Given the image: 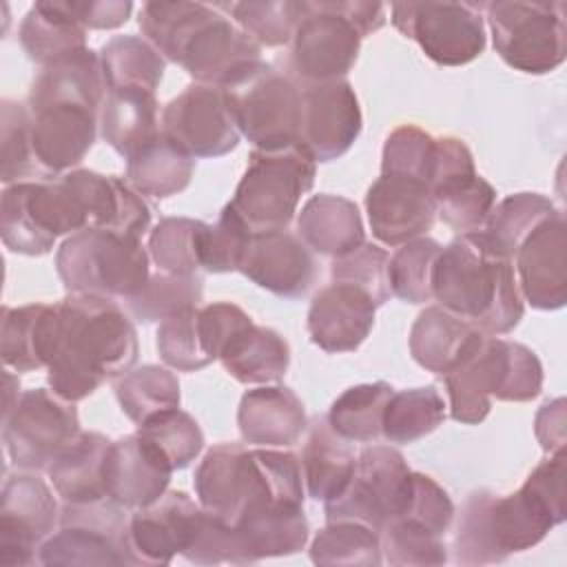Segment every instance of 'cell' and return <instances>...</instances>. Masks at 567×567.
<instances>
[{
  "label": "cell",
  "mask_w": 567,
  "mask_h": 567,
  "mask_svg": "<svg viewBox=\"0 0 567 567\" xmlns=\"http://www.w3.org/2000/svg\"><path fill=\"white\" fill-rule=\"evenodd\" d=\"M565 518V452H556L538 463L516 492L496 496L476 489L465 498L454 527V560L503 563L509 554L538 545Z\"/></svg>",
  "instance_id": "6da1fadb"
},
{
  "label": "cell",
  "mask_w": 567,
  "mask_h": 567,
  "mask_svg": "<svg viewBox=\"0 0 567 567\" xmlns=\"http://www.w3.org/2000/svg\"><path fill=\"white\" fill-rule=\"evenodd\" d=\"M137 332L115 299L69 292L55 303L47 381L64 401H82L137 361Z\"/></svg>",
  "instance_id": "7a4b0ae2"
},
{
  "label": "cell",
  "mask_w": 567,
  "mask_h": 567,
  "mask_svg": "<svg viewBox=\"0 0 567 567\" xmlns=\"http://www.w3.org/2000/svg\"><path fill=\"white\" fill-rule=\"evenodd\" d=\"M137 22L164 60L184 66L197 84L226 89L261 62V47L219 4L146 2Z\"/></svg>",
  "instance_id": "3957f363"
},
{
  "label": "cell",
  "mask_w": 567,
  "mask_h": 567,
  "mask_svg": "<svg viewBox=\"0 0 567 567\" xmlns=\"http://www.w3.org/2000/svg\"><path fill=\"white\" fill-rule=\"evenodd\" d=\"M432 299L489 337L512 332L525 312L514 261L485 230L461 233L441 248Z\"/></svg>",
  "instance_id": "277c9868"
},
{
  "label": "cell",
  "mask_w": 567,
  "mask_h": 567,
  "mask_svg": "<svg viewBox=\"0 0 567 567\" xmlns=\"http://www.w3.org/2000/svg\"><path fill=\"white\" fill-rule=\"evenodd\" d=\"M193 483L204 512L228 525L261 512L303 507L301 463L284 450L219 443L204 454Z\"/></svg>",
  "instance_id": "5b68a950"
},
{
  "label": "cell",
  "mask_w": 567,
  "mask_h": 567,
  "mask_svg": "<svg viewBox=\"0 0 567 567\" xmlns=\"http://www.w3.org/2000/svg\"><path fill=\"white\" fill-rule=\"evenodd\" d=\"M450 416L478 425L492 410V399L525 403L540 394L543 365L523 343L481 334L461 361L443 374Z\"/></svg>",
  "instance_id": "8992f818"
},
{
  "label": "cell",
  "mask_w": 567,
  "mask_h": 567,
  "mask_svg": "<svg viewBox=\"0 0 567 567\" xmlns=\"http://www.w3.org/2000/svg\"><path fill=\"white\" fill-rule=\"evenodd\" d=\"M385 4L319 0L301 2L290 40V69L303 84L343 80L359 58L361 40L385 24Z\"/></svg>",
  "instance_id": "52a82bcc"
},
{
  "label": "cell",
  "mask_w": 567,
  "mask_h": 567,
  "mask_svg": "<svg viewBox=\"0 0 567 567\" xmlns=\"http://www.w3.org/2000/svg\"><path fill=\"white\" fill-rule=\"evenodd\" d=\"M148 259L140 237L106 228H86L69 235L60 244L55 270L66 292L128 301L151 279Z\"/></svg>",
  "instance_id": "ba28073f"
},
{
  "label": "cell",
  "mask_w": 567,
  "mask_h": 567,
  "mask_svg": "<svg viewBox=\"0 0 567 567\" xmlns=\"http://www.w3.org/2000/svg\"><path fill=\"white\" fill-rule=\"evenodd\" d=\"M89 213L71 173L55 182H18L2 190L0 230L11 252L40 257L62 235L86 230Z\"/></svg>",
  "instance_id": "9c48e42d"
},
{
  "label": "cell",
  "mask_w": 567,
  "mask_h": 567,
  "mask_svg": "<svg viewBox=\"0 0 567 567\" xmlns=\"http://www.w3.org/2000/svg\"><path fill=\"white\" fill-rule=\"evenodd\" d=\"M317 162L299 146L252 151L244 177L228 202L255 230H286L301 197L312 188Z\"/></svg>",
  "instance_id": "30bf717a"
},
{
  "label": "cell",
  "mask_w": 567,
  "mask_h": 567,
  "mask_svg": "<svg viewBox=\"0 0 567 567\" xmlns=\"http://www.w3.org/2000/svg\"><path fill=\"white\" fill-rule=\"evenodd\" d=\"M494 49L514 71L543 75L567 55V20L563 2L496 0L485 4Z\"/></svg>",
  "instance_id": "8fae6325"
},
{
  "label": "cell",
  "mask_w": 567,
  "mask_h": 567,
  "mask_svg": "<svg viewBox=\"0 0 567 567\" xmlns=\"http://www.w3.org/2000/svg\"><path fill=\"white\" fill-rule=\"evenodd\" d=\"M224 93L239 133L257 151H281L299 144L301 89L292 78L259 62Z\"/></svg>",
  "instance_id": "7c38bea8"
},
{
  "label": "cell",
  "mask_w": 567,
  "mask_h": 567,
  "mask_svg": "<svg viewBox=\"0 0 567 567\" xmlns=\"http://www.w3.org/2000/svg\"><path fill=\"white\" fill-rule=\"evenodd\" d=\"M410 481L412 470L396 447L370 445L361 450L343 492L323 503L326 523L352 520L381 534L405 509Z\"/></svg>",
  "instance_id": "4fadbf2b"
},
{
  "label": "cell",
  "mask_w": 567,
  "mask_h": 567,
  "mask_svg": "<svg viewBox=\"0 0 567 567\" xmlns=\"http://www.w3.org/2000/svg\"><path fill=\"white\" fill-rule=\"evenodd\" d=\"M126 507L111 498L64 503L60 529L38 551V563L58 565H133L128 556Z\"/></svg>",
  "instance_id": "5bb4252c"
},
{
  "label": "cell",
  "mask_w": 567,
  "mask_h": 567,
  "mask_svg": "<svg viewBox=\"0 0 567 567\" xmlns=\"http://www.w3.org/2000/svg\"><path fill=\"white\" fill-rule=\"evenodd\" d=\"M80 434L78 410L53 390L35 388L18 396L2 416V441L18 470L40 472Z\"/></svg>",
  "instance_id": "9a60e30c"
},
{
  "label": "cell",
  "mask_w": 567,
  "mask_h": 567,
  "mask_svg": "<svg viewBox=\"0 0 567 567\" xmlns=\"http://www.w3.org/2000/svg\"><path fill=\"white\" fill-rule=\"evenodd\" d=\"M470 2H394L392 24L436 64L463 66L485 51V22Z\"/></svg>",
  "instance_id": "2e32d148"
},
{
  "label": "cell",
  "mask_w": 567,
  "mask_h": 567,
  "mask_svg": "<svg viewBox=\"0 0 567 567\" xmlns=\"http://www.w3.org/2000/svg\"><path fill=\"white\" fill-rule=\"evenodd\" d=\"M159 131L193 159L221 157L235 151L241 137L224 89L197 82L164 106Z\"/></svg>",
  "instance_id": "e0dca14e"
},
{
  "label": "cell",
  "mask_w": 567,
  "mask_h": 567,
  "mask_svg": "<svg viewBox=\"0 0 567 567\" xmlns=\"http://www.w3.org/2000/svg\"><path fill=\"white\" fill-rule=\"evenodd\" d=\"M430 190L436 217L458 235L481 230L496 204L494 186L476 173L465 142L452 135L436 137Z\"/></svg>",
  "instance_id": "ac0fdd59"
},
{
  "label": "cell",
  "mask_w": 567,
  "mask_h": 567,
  "mask_svg": "<svg viewBox=\"0 0 567 567\" xmlns=\"http://www.w3.org/2000/svg\"><path fill=\"white\" fill-rule=\"evenodd\" d=\"M60 509L51 487L35 472L20 470L7 476L0 505V565L35 563V551L60 525Z\"/></svg>",
  "instance_id": "d6986e66"
},
{
  "label": "cell",
  "mask_w": 567,
  "mask_h": 567,
  "mask_svg": "<svg viewBox=\"0 0 567 567\" xmlns=\"http://www.w3.org/2000/svg\"><path fill=\"white\" fill-rule=\"evenodd\" d=\"M361 126V106L348 80L301 86L299 146L315 162H332L348 153Z\"/></svg>",
  "instance_id": "ffe728a7"
},
{
  "label": "cell",
  "mask_w": 567,
  "mask_h": 567,
  "mask_svg": "<svg viewBox=\"0 0 567 567\" xmlns=\"http://www.w3.org/2000/svg\"><path fill=\"white\" fill-rule=\"evenodd\" d=\"M204 507L182 489H166L155 503L128 518V556L133 565H168L184 554L204 520Z\"/></svg>",
  "instance_id": "44dd1931"
},
{
  "label": "cell",
  "mask_w": 567,
  "mask_h": 567,
  "mask_svg": "<svg viewBox=\"0 0 567 567\" xmlns=\"http://www.w3.org/2000/svg\"><path fill=\"white\" fill-rule=\"evenodd\" d=\"M512 261L523 301L558 310L567 301V224L560 210L545 217L516 248Z\"/></svg>",
  "instance_id": "7402d4cb"
},
{
  "label": "cell",
  "mask_w": 567,
  "mask_h": 567,
  "mask_svg": "<svg viewBox=\"0 0 567 567\" xmlns=\"http://www.w3.org/2000/svg\"><path fill=\"white\" fill-rule=\"evenodd\" d=\"M365 213L372 235L385 246L423 237L436 219V204L423 179L381 173L368 188Z\"/></svg>",
  "instance_id": "603a6c76"
},
{
  "label": "cell",
  "mask_w": 567,
  "mask_h": 567,
  "mask_svg": "<svg viewBox=\"0 0 567 567\" xmlns=\"http://www.w3.org/2000/svg\"><path fill=\"white\" fill-rule=\"evenodd\" d=\"M239 272L281 299H299L317 281L319 268L312 250L297 235L261 230L252 233Z\"/></svg>",
  "instance_id": "cb8c5ba5"
},
{
  "label": "cell",
  "mask_w": 567,
  "mask_h": 567,
  "mask_svg": "<svg viewBox=\"0 0 567 567\" xmlns=\"http://www.w3.org/2000/svg\"><path fill=\"white\" fill-rule=\"evenodd\" d=\"M31 113V148L42 177L78 166L97 137V111L78 104H49Z\"/></svg>",
  "instance_id": "d4e9b609"
},
{
  "label": "cell",
  "mask_w": 567,
  "mask_h": 567,
  "mask_svg": "<svg viewBox=\"0 0 567 567\" xmlns=\"http://www.w3.org/2000/svg\"><path fill=\"white\" fill-rule=\"evenodd\" d=\"M377 303L357 286L332 281L321 288L308 308V334L323 352L357 350L374 326Z\"/></svg>",
  "instance_id": "484cf974"
},
{
  "label": "cell",
  "mask_w": 567,
  "mask_h": 567,
  "mask_svg": "<svg viewBox=\"0 0 567 567\" xmlns=\"http://www.w3.org/2000/svg\"><path fill=\"white\" fill-rule=\"evenodd\" d=\"M173 467L137 432L111 441L106 456V496L126 509L155 503L168 487Z\"/></svg>",
  "instance_id": "4316f807"
},
{
  "label": "cell",
  "mask_w": 567,
  "mask_h": 567,
  "mask_svg": "<svg viewBox=\"0 0 567 567\" xmlns=\"http://www.w3.org/2000/svg\"><path fill=\"white\" fill-rule=\"evenodd\" d=\"M239 434L257 447L295 445L308 427L301 399L286 385H259L248 390L237 410Z\"/></svg>",
  "instance_id": "83f0119b"
},
{
  "label": "cell",
  "mask_w": 567,
  "mask_h": 567,
  "mask_svg": "<svg viewBox=\"0 0 567 567\" xmlns=\"http://www.w3.org/2000/svg\"><path fill=\"white\" fill-rule=\"evenodd\" d=\"M106 93L100 53L86 47L40 71L31 84L27 109L35 111L49 104H78L100 111Z\"/></svg>",
  "instance_id": "f1b7e54d"
},
{
  "label": "cell",
  "mask_w": 567,
  "mask_h": 567,
  "mask_svg": "<svg viewBox=\"0 0 567 567\" xmlns=\"http://www.w3.org/2000/svg\"><path fill=\"white\" fill-rule=\"evenodd\" d=\"M297 237L312 250L326 257H343L359 248L363 221L357 204L341 195H312L297 217Z\"/></svg>",
  "instance_id": "f546056e"
},
{
  "label": "cell",
  "mask_w": 567,
  "mask_h": 567,
  "mask_svg": "<svg viewBox=\"0 0 567 567\" xmlns=\"http://www.w3.org/2000/svg\"><path fill=\"white\" fill-rule=\"evenodd\" d=\"M111 439L80 432L49 465V478L62 503H93L106 496V456Z\"/></svg>",
  "instance_id": "4dcf8cb0"
},
{
  "label": "cell",
  "mask_w": 567,
  "mask_h": 567,
  "mask_svg": "<svg viewBox=\"0 0 567 567\" xmlns=\"http://www.w3.org/2000/svg\"><path fill=\"white\" fill-rule=\"evenodd\" d=\"M100 131L104 142L124 159L159 137L157 100L144 89L109 91L100 109Z\"/></svg>",
  "instance_id": "1f68e13d"
},
{
  "label": "cell",
  "mask_w": 567,
  "mask_h": 567,
  "mask_svg": "<svg viewBox=\"0 0 567 567\" xmlns=\"http://www.w3.org/2000/svg\"><path fill=\"white\" fill-rule=\"evenodd\" d=\"M0 319V354L4 365L16 372L47 368L53 346L55 303L4 306Z\"/></svg>",
  "instance_id": "d6a6232c"
},
{
  "label": "cell",
  "mask_w": 567,
  "mask_h": 567,
  "mask_svg": "<svg viewBox=\"0 0 567 567\" xmlns=\"http://www.w3.org/2000/svg\"><path fill=\"white\" fill-rule=\"evenodd\" d=\"M483 332L441 306H427L410 328L412 359L434 374L450 372Z\"/></svg>",
  "instance_id": "836d02e7"
},
{
  "label": "cell",
  "mask_w": 567,
  "mask_h": 567,
  "mask_svg": "<svg viewBox=\"0 0 567 567\" xmlns=\"http://www.w3.org/2000/svg\"><path fill=\"white\" fill-rule=\"evenodd\" d=\"M217 361L244 385H272L290 365V346L272 328L252 321L224 346Z\"/></svg>",
  "instance_id": "e575fe53"
},
{
  "label": "cell",
  "mask_w": 567,
  "mask_h": 567,
  "mask_svg": "<svg viewBox=\"0 0 567 567\" xmlns=\"http://www.w3.org/2000/svg\"><path fill=\"white\" fill-rule=\"evenodd\" d=\"M299 463L308 496L328 503L348 485L357 458L348 441L330 427L328 419H317L308 430Z\"/></svg>",
  "instance_id": "d590c367"
},
{
  "label": "cell",
  "mask_w": 567,
  "mask_h": 567,
  "mask_svg": "<svg viewBox=\"0 0 567 567\" xmlns=\"http://www.w3.org/2000/svg\"><path fill=\"white\" fill-rule=\"evenodd\" d=\"M18 38L29 60L42 69L86 49V29L64 2H35L22 18Z\"/></svg>",
  "instance_id": "8d00e7d4"
},
{
  "label": "cell",
  "mask_w": 567,
  "mask_h": 567,
  "mask_svg": "<svg viewBox=\"0 0 567 567\" xmlns=\"http://www.w3.org/2000/svg\"><path fill=\"white\" fill-rule=\"evenodd\" d=\"M195 159L173 146L162 133L155 142L126 159V182L144 197L166 199L182 193L193 177Z\"/></svg>",
  "instance_id": "74e56055"
},
{
  "label": "cell",
  "mask_w": 567,
  "mask_h": 567,
  "mask_svg": "<svg viewBox=\"0 0 567 567\" xmlns=\"http://www.w3.org/2000/svg\"><path fill=\"white\" fill-rule=\"evenodd\" d=\"M100 62L106 91L144 89L155 93L166 71L164 55L140 35L111 38L100 49Z\"/></svg>",
  "instance_id": "f35d334b"
},
{
  "label": "cell",
  "mask_w": 567,
  "mask_h": 567,
  "mask_svg": "<svg viewBox=\"0 0 567 567\" xmlns=\"http://www.w3.org/2000/svg\"><path fill=\"white\" fill-rule=\"evenodd\" d=\"M445 401L434 385L394 390L381 423V436L390 443H414L432 434L445 421Z\"/></svg>",
  "instance_id": "ab89813d"
},
{
  "label": "cell",
  "mask_w": 567,
  "mask_h": 567,
  "mask_svg": "<svg viewBox=\"0 0 567 567\" xmlns=\"http://www.w3.org/2000/svg\"><path fill=\"white\" fill-rule=\"evenodd\" d=\"M392 392L394 388L385 381L352 385L332 401L326 419L341 439L372 443L381 436L383 412Z\"/></svg>",
  "instance_id": "60d3db41"
},
{
  "label": "cell",
  "mask_w": 567,
  "mask_h": 567,
  "mask_svg": "<svg viewBox=\"0 0 567 567\" xmlns=\"http://www.w3.org/2000/svg\"><path fill=\"white\" fill-rule=\"evenodd\" d=\"M115 396L122 412L133 423H144L146 419L179 408V381L162 365H142L124 372L115 381Z\"/></svg>",
  "instance_id": "b9f144b4"
},
{
  "label": "cell",
  "mask_w": 567,
  "mask_h": 567,
  "mask_svg": "<svg viewBox=\"0 0 567 567\" xmlns=\"http://www.w3.org/2000/svg\"><path fill=\"white\" fill-rule=\"evenodd\" d=\"M208 224L190 217H164L148 233V257L162 272L199 275Z\"/></svg>",
  "instance_id": "7bdbcfd3"
},
{
  "label": "cell",
  "mask_w": 567,
  "mask_h": 567,
  "mask_svg": "<svg viewBox=\"0 0 567 567\" xmlns=\"http://www.w3.org/2000/svg\"><path fill=\"white\" fill-rule=\"evenodd\" d=\"M315 565L377 567L383 563L381 534L352 520H332L310 543Z\"/></svg>",
  "instance_id": "ee69618b"
},
{
  "label": "cell",
  "mask_w": 567,
  "mask_h": 567,
  "mask_svg": "<svg viewBox=\"0 0 567 567\" xmlns=\"http://www.w3.org/2000/svg\"><path fill=\"white\" fill-rule=\"evenodd\" d=\"M441 248L436 239L425 235L401 244L388 264L392 297L405 303L432 301V277Z\"/></svg>",
  "instance_id": "f6af8a7d"
},
{
  "label": "cell",
  "mask_w": 567,
  "mask_h": 567,
  "mask_svg": "<svg viewBox=\"0 0 567 567\" xmlns=\"http://www.w3.org/2000/svg\"><path fill=\"white\" fill-rule=\"evenodd\" d=\"M554 210L558 208L540 193H514L494 204L483 230L507 257H514L520 241Z\"/></svg>",
  "instance_id": "bcb514c9"
},
{
  "label": "cell",
  "mask_w": 567,
  "mask_h": 567,
  "mask_svg": "<svg viewBox=\"0 0 567 567\" xmlns=\"http://www.w3.org/2000/svg\"><path fill=\"white\" fill-rule=\"evenodd\" d=\"M204 295V279L199 275H153L140 295L124 301L133 319L142 323L164 321L171 315L197 306Z\"/></svg>",
  "instance_id": "7dc6e473"
},
{
  "label": "cell",
  "mask_w": 567,
  "mask_h": 567,
  "mask_svg": "<svg viewBox=\"0 0 567 567\" xmlns=\"http://www.w3.org/2000/svg\"><path fill=\"white\" fill-rule=\"evenodd\" d=\"M137 434L168 461L173 472L188 467L204 447L199 423L179 408L146 419L137 425Z\"/></svg>",
  "instance_id": "c3c4849f"
},
{
  "label": "cell",
  "mask_w": 567,
  "mask_h": 567,
  "mask_svg": "<svg viewBox=\"0 0 567 567\" xmlns=\"http://www.w3.org/2000/svg\"><path fill=\"white\" fill-rule=\"evenodd\" d=\"M233 22L248 33L259 47H284L292 40L301 20V2L266 0V2H230L219 4Z\"/></svg>",
  "instance_id": "681fc988"
},
{
  "label": "cell",
  "mask_w": 567,
  "mask_h": 567,
  "mask_svg": "<svg viewBox=\"0 0 567 567\" xmlns=\"http://www.w3.org/2000/svg\"><path fill=\"white\" fill-rule=\"evenodd\" d=\"M157 352L168 368L179 372H195L213 363V357L204 346L197 306L184 308L159 321Z\"/></svg>",
  "instance_id": "f907efd6"
},
{
  "label": "cell",
  "mask_w": 567,
  "mask_h": 567,
  "mask_svg": "<svg viewBox=\"0 0 567 567\" xmlns=\"http://www.w3.org/2000/svg\"><path fill=\"white\" fill-rule=\"evenodd\" d=\"M381 554L383 560L394 567H425L447 563V547L443 536L403 518L392 520L381 532Z\"/></svg>",
  "instance_id": "816d5d0a"
},
{
  "label": "cell",
  "mask_w": 567,
  "mask_h": 567,
  "mask_svg": "<svg viewBox=\"0 0 567 567\" xmlns=\"http://www.w3.org/2000/svg\"><path fill=\"white\" fill-rule=\"evenodd\" d=\"M31 113L24 104L2 100V182L18 184L27 177H42L31 148Z\"/></svg>",
  "instance_id": "f5cc1de1"
},
{
  "label": "cell",
  "mask_w": 567,
  "mask_h": 567,
  "mask_svg": "<svg viewBox=\"0 0 567 567\" xmlns=\"http://www.w3.org/2000/svg\"><path fill=\"white\" fill-rule=\"evenodd\" d=\"M388 264H390V255L385 248L363 241L352 252L332 259L330 275H332V281L350 284L368 292L379 308L392 297Z\"/></svg>",
  "instance_id": "db71d44e"
},
{
  "label": "cell",
  "mask_w": 567,
  "mask_h": 567,
  "mask_svg": "<svg viewBox=\"0 0 567 567\" xmlns=\"http://www.w3.org/2000/svg\"><path fill=\"white\" fill-rule=\"evenodd\" d=\"M252 233L255 230L239 217V213L230 204H226L219 213V219L206 230L204 250H202V270L206 272L239 270Z\"/></svg>",
  "instance_id": "11a10c76"
},
{
  "label": "cell",
  "mask_w": 567,
  "mask_h": 567,
  "mask_svg": "<svg viewBox=\"0 0 567 567\" xmlns=\"http://www.w3.org/2000/svg\"><path fill=\"white\" fill-rule=\"evenodd\" d=\"M434 144H436V137H432L430 133H425L414 124L396 126L383 144L381 173L416 177L430 186Z\"/></svg>",
  "instance_id": "9f6ffc18"
},
{
  "label": "cell",
  "mask_w": 567,
  "mask_h": 567,
  "mask_svg": "<svg viewBox=\"0 0 567 567\" xmlns=\"http://www.w3.org/2000/svg\"><path fill=\"white\" fill-rule=\"evenodd\" d=\"M403 520H412L423 525L425 529L445 536L454 520V503L447 492L427 474L412 472L410 496L405 509L401 512ZM396 520V518H394Z\"/></svg>",
  "instance_id": "6f0895ef"
},
{
  "label": "cell",
  "mask_w": 567,
  "mask_h": 567,
  "mask_svg": "<svg viewBox=\"0 0 567 567\" xmlns=\"http://www.w3.org/2000/svg\"><path fill=\"white\" fill-rule=\"evenodd\" d=\"M64 4L84 29H117L131 18L133 11V2L128 0H71Z\"/></svg>",
  "instance_id": "680465c9"
},
{
  "label": "cell",
  "mask_w": 567,
  "mask_h": 567,
  "mask_svg": "<svg viewBox=\"0 0 567 567\" xmlns=\"http://www.w3.org/2000/svg\"><path fill=\"white\" fill-rule=\"evenodd\" d=\"M534 432L547 454L565 452L567 443V403L563 396L540 405L534 419Z\"/></svg>",
  "instance_id": "91938a15"
}]
</instances>
